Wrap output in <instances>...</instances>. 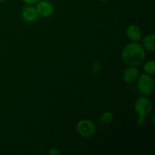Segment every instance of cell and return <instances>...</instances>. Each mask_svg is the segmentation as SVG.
I'll return each mask as SVG.
<instances>
[{
  "instance_id": "cell-1",
  "label": "cell",
  "mask_w": 155,
  "mask_h": 155,
  "mask_svg": "<svg viewBox=\"0 0 155 155\" xmlns=\"http://www.w3.org/2000/svg\"><path fill=\"white\" fill-rule=\"evenodd\" d=\"M145 57L144 48L137 42L128 44L122 51V59L129 66H138L141 64Z\"/></svg>"
},
{
  "instance_id": "cell-2",
  "label": "cell",
  "mask_w": 155,
  "mask_h": 155,
  "mask_svg": "<svg viewBox=\"0 0 155 155\" xmlns=\"http://www.w3.org/2000/svg\"><path fill=\"white\" fill-rule=\"evenodd\" d=\"M135 111L139 115L137 123L139 126L143 125L145 117L151 113L152 110V103L148 98L141 97L138 98L134 104Z\"/></svg>"
},
{
  "instance_id": "cell-3",
  "label": "cell",
  "mask_w": 155,
  "mask_h": 155,
  "mask_svg": "<svg viewBox=\"0 0 155 155\" xmlns=\"http://www.w3.org/2000/svg\"><path fill=\"white\" fill-rule=\"evenodd\" d=\"M137 88L142 95H149L154 90V80L149 74H142L137 78Z\"/></svg>"
},
{
  "instance_id": "cell-4",
  "label": "cell",
  "mask_w": 155,
  "mask_h": 155,
  "mask_svg": "<svg viewBox=\"0 0 155 155\" xmlns=\"http://www.w3.org/2000/svg\"><path fill=\"white\" fill-rule=\"evenodd\" d=\"M77 133L85 138L92 137L96 132L95 123L89 120H82L77 124Z\"/></svg>"
},
{
  "instance_id": "cell-5",
  "label": "cell",
  "mask_w": 155,
  "mask_h": 155,
  "mask_svg": "<svg viewBox=\"0 0 155 155\" xmlns=\"http://www.w3.org/2000/svg\"><path fill=\"white\" fill-rule=\"evenodd\" d=\"M36 12L38 15L43 18H49L54 12L53 5L48 1H39L37 2V5L36 7Z\"/></svg>"
},
{
  "instance_id": "cell-6",
  "label": "cell",
  "mask_w": 155,
  "mask_h": 155,
  "mask_svg": "<svg viewBox=\"0 0 155 155\" xmlns=\"http://www.w3.org/2000/svg\"><path fill=\"white\" fill-rule=\"evenodd\" d=\"M139 70L136 66H130L124 71L123 74V80L127 83H134L139 77Z\"/></svg>"
},
{
  "instance_id": "cell-7",
  "label": "cell",
  "mask_w": 155,
  "mask_h": 155,
  "mask_svg": "<svg viewBox=\"0 0 155 155\" xmlns=\"http://www.w3.org/2000/svg\"><path fill=\"white\" fill-rule=\"evenodd\" d=\"M38 15L36 8L32 5L26 6L22 11V18L26 22H34L37 20Z\"/></svg>"
},
{
  "instance_id": "cell-8",
  "label": "cell",
  "mask_w": 155,
  "mask_h": 155,
  "mask_svg": "<svg viewBox=\"0 0 155 155\" xmlns=\"http://www.w3.org/2000/svg\"><path fill=\"white\" fill-rule=\"evenodd\" d=\"M127 36L133 42H137L142 39V31L136 25H131L127 28Z\"/></svg>"
},
{
  "instance_id": "cell-9",
  "label": "cell",
  "mask_w": 155,
  "mask_h": 155,
  "mask_svg": "<svg viewBox=\"0 0 155 155\" xmlns=\"http://www.w3.org/2000/svg\"><path fill=\"white\" fill-rule=\"evenodd\" d=\"M154 40V34H150L145 36V37L143 38V39H142V45H143L142 47H143L144 48H145L147 51H151V52H154L155 51Z\"/></svg>"
},
{
  "instance_id": "cell-10",
  "label": "cell",
  "mask_w": 155,
  "mask_h": 155,
  "mask_svg": "<svg viewBox=\"0 0 155 155\" xmlns=\"http://www.w3.org/2000/svg\"><path fill=\"white\" fill-rule=\"evenodd\" d=\"M114 119V114L111 111H104L98 117V122L101 125L105 126L110 124Z\"/></svg>"
},
{
  "instance_id": "cell-11",
  "label": "cell",
  "mask_w": 155,
  "mask_h": 155,
  "mask_svg": "<svg viewBox=\"0 0 155 155\" xmlns=\"http://www.w3.org/2000/svg\"><path fill=\"white\" fill-rule=\"evenodd\" d=\"M144 71L148 74H154L155 73V62L154 61L151 60L146 62L143 67Z\"/></svg>"
},
{
  "instance_id": "cell-12",
  "label": "cell",
  "mask_w": 155,
  "mask_h": 155,
  "mask_svg": "<svg viewBox=\"0 0 155 155\" xmlns=\"http://www.w3.org/2000/svg\"><path fill=\"white\" fill-rule=\"evenodd\" d=\"M48 154L51 155H60L61 152L57 149V148H51L48 150Z\"/></svg>"
},
{
  "instance_id": "cell-13",
  "label": "cell",
  "mask_w": 155,
  "mask_h": 155,
  "mask_svg": "<svg viewBox=\"0 0 155 155\" xmlns=\"http://www.w3.org/2000/svg\"><path fill=\"white\" fill-rule=\"evenodd\" d=\"M22 1L28 5H33L36 4V3H37L38 2L40 1V0H22Z\"/></svg>"
},
{
  "instance_id": "cell-14",
  "label": "cell",
  "mask_w": 155,
  "mask_h": 155,
  "mask_svg": "<svg viewBox=\"0 0 155 155\" xmlns=\"http://www.w3.org/2000/svg\"><path fill=\"white\" fill-rule=\"evenodd\" d=\"M100 1L104 2H108V1H110V0H100Z\"/></svg>"
},
{
  "instance_id": "cell-15",
  "label": "cell",
  "mask_w": 155,
  "mask_h": 155,
  "mask_svg": "<svg viewBox=\"0 0 155 155\" xmlns=\"http://www.w3.org/2000/svg\"><path fill=\"white\" fill-rule=\"evenodd\" d=\"M6 0H0V3H2V2H5Z\"/></svg>"
}]
</instances>
